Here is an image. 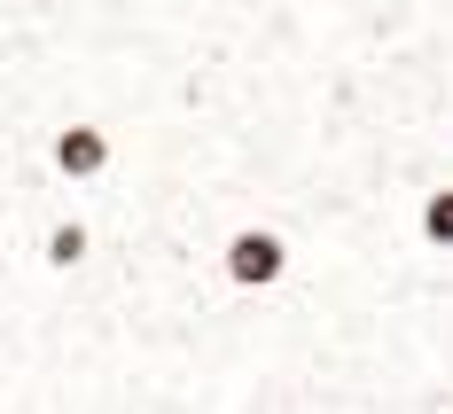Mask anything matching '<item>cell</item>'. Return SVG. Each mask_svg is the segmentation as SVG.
Segmentation results:
<instances>
[{
    "instance_id": "cell-3",
    "label": "cell",
    "mask_w": 453,
    "mask_h": 414,
    "mask_svg": "<svg viewBox=\"0 0 453 414\" xmlns=\"http://www.w3.org/2000/svg\"><path fill=\"white\" fill-rule=\"evenodd\" d=\"M110 165H118L110 118H63V126L47 134V172H55V180L94 188V180H110Z\"/></svg>"
},
{
    "instance_id": "cell-5",
    "label": "cell",
    "mask_w": 453,
    "mask_h": 414,
    "mask_svg": "<svg viewBox=\"0 0 453 414\" xmlns=\"http://www.w3.org/2000/svg\"><path fill=\"white\" fill-rule=\"evenodd\" d=\"M414 242L422 250H453V180H430L414 196Z\"/></svg>"
},
{
    "instance_id": "cell-2",
    "label": "cell",
    "mask_w": 453,
    "mask_h": 414,
    "mask_svg": "<svg viewBox=\"0 0 453 414\" xmlns=\"http://www.w3.org/2000/svg\"><path fill=\"white\" fill-rule=\"evenodd\" d=\"M297 274V234L281 219H234L219 234V281L226 289H281Z\"/></svg>"
},
{
    "instance_id": "cell-1",
    "label": "cell",
    "mask_w": 453,
    "mask_h": 414,
    "mask_svg": "<svg viewBox=\"0 0 453 414\" xmlns=\"http://www.w3.org/2000/svg\"><path fill=\"white\" fill-rule=\"evenodd\" d=\"M344 126H196L165 203L94 234L79 274L0 234V414H453V250H414L399 157L305 203L281 289H226L203 211L281 180Z\"/></svg>"
},
{
    "instance_id": "cell-4",
    "label": "cell",
    "mask_w": 453,
    "mask_h": 414,
    "mask_svg": "<svg viewBox=\"0 0 453 414\" xmlns=\"http://www.w3.org/2000/svg\"><path fill=\"white\" fill-rule=\"evenodd\" d=\"M87 258H94V227L87 219H47L40 227V266L47 274H79Z\"/></svg>"
}]
</instances>
